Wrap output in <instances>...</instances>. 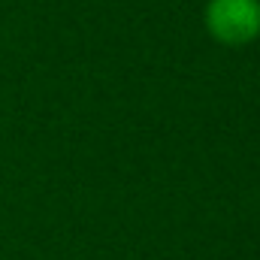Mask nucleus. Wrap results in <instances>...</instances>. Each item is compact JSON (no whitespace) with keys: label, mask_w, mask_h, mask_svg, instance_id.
<instances>
[{"label":"nucleus","mask_w":260,"mask_h":260,"mask_svg":"<svg viewBox=\"0 0 260 260\" xmlns=\"http://www.w3.org/2000/svg\"><path fill=\"white\" fill-rule=\"evenodd\" d=\"M203 21L215 43L248 46L260 37V0H209Z\"/></svg>","instance_id":"obj_1"}]
</instances>
